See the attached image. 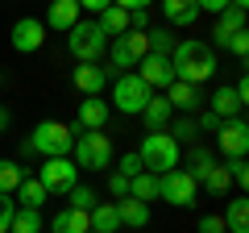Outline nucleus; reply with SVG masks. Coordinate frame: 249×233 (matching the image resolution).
<instances>
[{
    "mask_svg": "<svg viewBox=\"0 0 249 233\" xmlns=\"http://www.w3.org/2000/svg\"><path fill=\"white\" fill-rule=\"evenodd\" d=\"M170 67H175V79L204 83V79H212V75H216V50L208 42H196V38L175 42V50H170Z\"/></svg>",
    "mask_w": 249,
    "mask_h": 233,
    "instance_id": "nucleus-1",
    "label": "nucleus"
},
{
    "mask_svg": "<svg viewBox=\"0 0 249 233\" xmlns=\"http://www.w3.org/2000/svg\"><path fill=\"white\" fill-rule=\"evenodd\" d=\"M178 150H183V146H178L166 129H150V134L142 137V146H137L142 171H150V175H166V171H175L178 167Z\"/></svg>",
    "mask_w": 249,
    "mask_h": 233,
    "instance_id": "nucleus-2",
    "label": "nucleus"
},
{
    "mask_svg": "<svg viewBox=\"0 0 249 233\" xmlns=\"http://www.w3.org/2000/svg\"><path fill=\"white\" fill-rule=\"evenodd\" d=\"M71 162L79 171H104V167H112V142H108V134H104V129H75Z\"/></svg>",
    "mask_w": 249,
    "mask_h": 233,
    "instance_id": "nucleus-3",
    "label": "nucleus"
},
{
    "mask_svg": "<svg viewBox=\"0 0 249 233\" xmlns=\"http://www.w3.org/2000/svg\"><path fill=\"white\" fill-rule=\"evenodd\" d=\"M145 54H150V38H145V29H124L121 38H112V42H108V58H112V67H104L108 79H112V75L133 71Z\"/></svg>",
    "mask_w": 249,
    "mask_h": 233,
    "instance_id": "nucleus-4",
    "label": "nucleus"
},
{
    "mask_svg": "<svg viewBox=\"0 0 249 233\" xmlns=\"http://www.w3.org/2000/svg\"><path fill=\"white\" fill-rule=\"evenodd\" d=\"M29 150L42 154V158H62V154H71L75 146V125H67V121H37L34 137H29Z\"/></svg>",
    "mask_w": 249,
    "mask_h": 233,
    "instance_id": "nucleus-5",
    "label": "nucleus"
},
{
    "mask_svg": "<svg viewBox=\"0 0 249 233\" xmlns=\"http://www.w3.org/2000/svg\"><path fill=\"white\" fill-rule=\"evenodd\" d=\"M67 34H71L67 46H71V54L79 63H100V54H108V42H112V38L100 29V21H75Z\"/></svg>",
    "mask_w": 249,
    "mask_h": 233,
    "instance_id": "nucleus-6",
    "label": "nucleus"
},
{
    "mask_svg": "<svg viewBox=\"0 0 249 233\" xmlns=\"http://www.w3.org/2000/svg\"><path fill=\"white\" fill-rule=\"evenodd\" d=\"M154 96V88H145L142 79H137V71H124V75H112V104L116 113L124 116H142L145 100Z\"/></svg>",
    "mask_w": 249,
    "mask_h": 233,
    "instance_id": "nucleus-7",
    "label": "nucleus"
},
{
    "mask_svg": "<svg viewBox=\"0 0 249 233\" xmlns=\"http://www.w3.org/2000/svg\"><path fill=\"white\" fill-rule=\"evenodd\" d=\"M37 179H42V188L50 192H58V196H67V192L79 183V167L71 162V154H62V158H46L42 167H37Z\"/></svg>",
    "mask_w": 249,
    "mask_h": 233,
    "instance_id": "nucleus-8",
    "label": "nucleus"
},
{
    "mask_svg": "<svg viewBox=\"0 0 249 233\" xmlns=\"http://www.w3.org/2000/svg\"><path fill=\"white\" fill-rule=\"evenodd\" d=\"M158 196L166 200V204H175V208H187V204H196L199 183L191 179L183 167H175V171H166V175H158Z\"/></svg>",
    "mask_w": 249,
    "mask_h": 233,
    "instance_id": "nucleus-9",
    "label": "nucleus"
},
{
    "mask_svg": "<svg viewBox=\"0 0 249 233\" xmlns=\"http://www.w3.org/2000/svg\"><path fill=\"white\" fill-rule=\"evenodd\" d=\"M216 150H220L224 158H245L249 154V125H245V116H229V121L216 125Z\"/></svg>",
    "mask_w": 249,
    "mask_h": 233,
    "instance_id": "nucleus-10",
    "label": "nucleus"
},
{
    "mask_svg": "<svg viewBox=\"0 0 249 233\" xmlns=\"http://www.w3.org/2000/svg\"><path fill=\"white\" fill-rule=\"evenodd\" d=\"M137 79L145 83V88H158V92H166L170 83H175V67H170V58L166 54H145L142 63H137Z\"/></svg>",
    "mask_w": 249,
    "mask_h": 233,
    "instance_id": "nucleus-11",
    "label": "nucleus"
},
{
    "mask_svg": "<svg viewBox=\"0 0 249 233\" xmlns=\"http://www.w3.org/2000/svg\"><path fill=\"white\" fill-rule=\"evenodd\" d=\"M166 100H170V108L175 113H183V116H196L199 108H204V83H183V79H175L166 88Z\"/></svg>",
    "mask_w": 249,
    "mask_h": 233,
    "instance_id": "nucleus-12",
    "label": "nucleus"
},
{
    "mask_svg": "<svg viewBox=\"0 0 249 233\" xmlns=\"http://www.w3.org/2000/svg\"><path fill=\"white\" fill-rule=\"evenodd\" d=\"M42 42H46V25H42V21H34V17H21L17 25H13V50H21V54H34V50H42Z\"/></svg>",
    "mask_w": 249,
    "mask_h": 233,
    "instance_id": "nucleus-13",
    "label": "nucleus"
},
{
    "mask_svg": "<svg viewBox=\"0 0 249 233\" xmlns=\"http://www.w3.org/2000/svg\"><path fill=\"white\" fill-rule=\"evenodd\" d=\"M108 125V104L100 96H83L79 100V116H75V129H104Z\"/></svg>",
    "mask_w": 249,
    "mask_h": 233,
    "instance_id": "nucleus-14",
    "label": "nucleus"
},
{
    "mask_svg": "<svg viewBox=\"0 0 249 233\" xmlns=\"http://www.w3.org/2000/svg\"><path fill=\"white\" fill-rule=\"evenodd\" d=\"M75 88H79L83 96H100V92L108 88V71L100 63H79L75 67Z\"/></svg>",
    "mask_w": 249,
    "mask_h": 233,
    "instance_id": "nucleus-15",
    "label": "nucleus"
},
{
    "mask_svg": "<svg viewBox=\"0 0 249 233\" xmlns=\"http://www.w3.org/2000/svg\"><path fill=\"white\" fill-rule=\"evenodd\" d=\"M208 104H212L208 113H216L220 121H229V116H241V113H245V100L237 96V88H216L212 96H208Z\"/></svg>",
    "mask_w": 249,
    "mask_h": 233,
    "instance_id": "nucleus-16",
    "label": "nucleus"
},
{
    "mask_svg": "<svg viewBox=\"0 0 249 233\" xmlns=\"http://www.w3.org/2000/svg\"><path fill=\"white\" fill-rule=\"evenodd\" d=\"M75 21H79V4H75V0H50V13H46L42 25H46V29H58V34H67Z\"/></svg>",
    "mask_w": 249,
    "mask_h": 233,
    "instance_id": "nucleus-17",
    "label": "nucleus"
},
{
    "mask_svg": "<svg viewBox=\"0 0 249 233\" xmlns=\"http://www.w3.org/2000/svg\"><path fill=\"white\" fill-rule=\"evenodd\" d=\"M237 29H245V13H241V9H224V13H216V29H212V42H208V46H212V50L220 46V50H224V42H229Z\"/></svg>",
    "mask_w": 249,
    "mask_h": 233,
    "instance_id": "nucleus-18",
    "label": "nucleus"
},
{
    "mask_svg": "<svg viewBox=\"0 0 249 233\" xmlns=\"http://www.w3.org/2000/svg\"><path fill=\"white\" fill-rule=\"evenodd\" d=\"M142 116H145V125H150V129H166L170 121H175V108H170V100H166V92H154V96L145 100V108H142Z\"/></svg>",
    "mask_w": 249,
    "mask_h": 233,
    "instance_id": "nucleus-19",
    "label": "nucleus"
},
{
    "mask_svg": "<svg viewBox=\"0 0 249 233\" xmlns=\"http://www.w3.org/2000/svg\"><path fill=\"white\" fill-rule=\"evenodd\" d=\"M116 216H121V225H129V229H145V225H150V204L124 196V200H116Z\"/></svg>",
    "mask_w": 249,
    "mask_h": 233,
    "instance_id": "nucleus-20",
    "label": "nucleus"
},
{
    "mask_svg": "<svg viewBox=\"0 0 249 233\" xmlns=\"http://www.w3.org/2000/svg\"><path fill=\"white\" fill-rule=\"evenodd\" d=\"M162 17H166L170 25H196L199 4L196 0H162Z\"/></svg>",
    "mask_w": 249,
    "mask_h": 233,
    "instance_id": "nucleus-21",
    "label": "nucleus"
},
{
    "mask_svg": "<svg viewBox=\"0 0 249 233\" xmlns=\"http://www.w3.org/2000/svg\"><path fill=\"white\" fill-rule=\"evenodd\" d=\"M50 229L54 233H91V225H88V213H79V208H58V216L50 221Z\"/></svg>",
    "mask_w": 249,
    "mask_h": 233,
    "instance_id": "nucleus-22",
    "label": "nucleus"
},
{
    "mask_svg": "<svg viewBox=\"0 0 249 233\" xmlns=\"http://www.w3.org/2000/svg\"><path fill=\"white\" fill-rule=\"evenodd\" d=\"M13 196L21 200V208H42V204H46V196H50V192L42 188V179H37V175H25V179L17 183V192H13Z\"/></svg>",
    "mask_w": 249,
    "mask_h": 233,
    "instance_id": "nucleus-23",
    "label": "nucleus"
},
{
    "mask_svg": "<svg viewBox=\"0 0 249 233\" xmlns=\"http://www.w3.org/2000/svg\"><path fill=\"white\" fill-rule=\"evenodd\" d=\"M88 225H91V233H116V229H121L116 204H96V208L88 213Z\"/></svg>",
    "mask_w": 249,
    "mask_h": 233,
    "instance_id": "nucleus-24",
    "label": "nucleus"
},
{
    "mask_svg": "<svg viewBox=\"0 0 249 233\" xmlns=\"http://www.w3.org/2000/svg\"><path fill=\"white\" fill-rule=\"evenodd\" d=\"M212 167H216V154H212V150H204V146H191V154H187V167H183L187 175H191V179L199 183Z\"/></svg>",
    "mask_w": 249,
    "mask_h": 233,
    "instance_id": "nucleus-25",
    "label": "nucleus"
},
{
    "mask_svg": "<svg viewBox=\"0 0 249 233\" xmlns=\"http://www.w3.org/2000/svg\"><path fill=\"white\" fill-rule=\"evenodd\" d=\"M224 229H229V233H249V200H245V196L229 200V213H224Z\"/></svg>",
    "mask_w": 249,
    "mask_h": 233,
    "instance_id": "nucleus-26",
    "label": "nucleus"
},
{
    "mask_svg": "<svg viewBox=\"0 0 249 233\" xmlns=\"http://www.w3.org/2000/svg\"><path fill=\"white\" fill-rule=\"evenodd\" d=\"M129 196H133V200H142V204L158 200V175H150V171L133 175V179H129Z\"/></svg>",
    "mask_w": 249,
    "mask_h": 233,
    "instance_id": "nucleus-27",
    "label": "nucleus"
},
{
    "mask_svg": "<svg viewBox=\"0 0 249 233\" xmlns=\"http://www.w3.org/2000/svg\"><path fill=\"white\" fill-rule=\"evenodd\" d=\"M96 21H100V29H104L108 38H121L124 29H129V13H124V9H116V4H108V9L100 13Z\"/></svg>",
    "mask_w": 249,
    "mask_h": 233,
    "instance_id": "nucleus-28",
    "label": "nucleus"
},
{
    "mask_svg": "<svg viewBox=\"0 0 249 233\" xmlns=\"http://www.w3.org/2000/svg\"><path fill=\"white\" fill-rule=\"evenodd\" d=\"M9 233H42V208H17Z\"/></svg>",
    "mask_w": 249,
    "mask_h": 233,
    "instance_id": "nucleus-29",
    "label": "nucleus"
},
{
    "mask_svg": "<svg viewBox=\"0 0 249 233\" xmlns=\"http://www.w3.org/2000/svg\"><path fill=\"white\" fill-rule=\"evenodd\" d=\"M21 179H25V171H21L13 158H0V196H13Z\"/></svg>",
    "mask_w": 249,
    "mask_h": 233,
    "instance_id": "nucleus-30",
    "label": "nucleus"
},
{
    "mask_svg": "<svg viewBox=\"0 0 249 233\" xmlns=\"http://www.w3.org/2000/svg\"><path fill=\"white\" fill-rule=\"evenodd\" d=\"M166 134L175 137L178 146H196V137H199V125H196V116H178V121L166 129Z\"/></svg>",
    "mask_w": 249,
    "mask_h": 233,
    "instance_id": "nucleus-31",
    "label": "nucleus"
},
{
    "mask_svg": "<svg viewBox=\"0 0 249 233\" xmlns=\"http://www.w3.org/2000/svg\"><path fill=\"white\" fill-rule=\"evenodd\" d=\"M199 188H208L212 196H224V192L232 188V179H229V171H224V162H216V167L208 171L204 179H199Z\"/></svg>",
    "mask_w": 249,
    "mask_h": 233,
    "instance_id": "nucleus-32",
    "label": "nucleus"
},
{
    "mask_svg": "<svg viewBox=\"0 0 249 233\" xmlns=\"http://www.w3.org/2000/svg\"><path fill=\"white\" fill-rule=\"evenodd\" d=\"M67 196H71V208H79V213H91V208H96V192L83 188V183H75Z\"/></svg>",
    "mask_w": 249,
    "mask_h": 233,
    "instance_id": "nucleus-33",
    "label": "nucleus"
},
{
    "mask_svg": "<svg viewBox=\"0 0 249 233\" xmlns=\"http://www.w3.org/2000/svg\"><path fill=\"white\" fill-rule=\"evenodd\" d=\"M224 171H229V179L237 183V188H245V183H249V167H245V158H229V167H224Z\"/></svg>",
    "mask_w": 249,
    "mask_h": 233,
    "instance_id": "nucleus-34",
    "label": "nucleus"
},
{
    "mask_svg": "<svg viewBox=\"0 0 249 233\" xmlns=\"http://www.w3.org/2000/svg\"><path fill=\"white\" fill-rule=\"evenodd\" d=\"M224 50H232L237 58H245V50H249V29H237V34L224 42Z\"/></svg>",
    "mask_w": 249,
    "mask_h": 233,
    "instance_id": "nucleus-35",
    "label": "nucleus"
},
{
    "mask_svg": "<svg viewBox=\"0 0 249 233\" xmlns=\"http://www.w3.org/2000/svg\"><path fill=\"white\" fill-rule=\"evenodd\" d=\"M13 213H17V200H13V196H0V233H9Z\"/></svg>",
    "mask_w": 249,
    "mask_h": 233,
    "instance_id": "nucleus-36",
    "label": "nucleus"
},
{
    "mask_svg": "<svg viewBox=\"0 0 249 233\" xmlns=\"http://www.w3.org/2000/svg\"><path fill=\"white\" fill-rule=\"evenodd\" d=\"M196 233H229V229H224V216L208 213V216H199V229Z\"/></svg>",
    "mask_w": 249,
    "mask_h": 233,
    "instance_id": "nucleus-37",
    "label": "nucleus"
},
{
    "mask_svg": "<svg viewBox=\"0 0 249 233\" xmlns=\"http://www.w3.org/2000/svg\"><path fill=\"white\" fill-rule=\"evenodd\" d=\"M108 192H112L116 200H124V196H129V179H124L121 171H112V175H108Z\"/></svg>",
    "mask_w": 249,
    "mask_h": 233,
    "instance_id": "nucleus-38",
    "label": "nucleus"
},
{
    "mask_svg": "<svg viewBox=\"0 0 249 233\" xmlns=\"http://www.w3.org/2000/svg\"><path fill=\"white\" fill-rule=\"evenodd\" d=\"M121 175H124V179L142 175V158H137V154H124V158H121Z\"/></svg>",
    "mask_w": 249,
    "mask_h": 233,
    "instance_id": "nucleus-39",
    "label": "nucleus"
},
{
    "mask_svg": "<svg viewBox=\"0 0 249 233\" xmlns=\"http://www.w3.org/2000/svg\"><path fill=\"white\" fill-rule=\"evenodd\" d=\"M116 9H124V13H137V9H150L154 0H112Z\"/></svg>",
    "mask_w": 249,
    "mask_h": 233,
    "instance_id": "nucleus-40",
    "label": "nucleus"
},
{
    "mask_svg": "<svg viewBox=\"0 0 249 233\" xmlns=\"http://www.w3.org/2000/svg\"><path fill=\"white\" fill-rule=\"evenodd\" d=\"M75 4H79V9H88V13H96V17H100V13H104L108 4H112V0H75Z\"/></svg>",
    "mask_w": 249,
    "mask_h": 233,
    "instance_id": "nucleus-41",
    "label": "nucleus"
},
{
    "mask_svg": "<svg viewBox=\"0 0 249 233\" xmlns=\"http://www.w3.org/2000/svg\"><path fill=\"white\" fill-rule=\"evenodd\" d=\"M199 4V13H224L229 9V0H196Z\"/></svg>",
    "mask_w": 249,
    "mask_h": 233,
    "instance_id": "nucleus-42",
    "label": "nucleus"
},
{
    "mask_svg": "<svg viewBox=\"0 0 249 233\" xmlns=\"http://www.w3.org/2000/svg\"><path fill=\"white\" fill-rule=\"evenodd\" d=\"M196 125H199V129H212V134H216L220 116H216V113H199V116H196Z\"/></svg>",
    "mask_w": 249,
    "mask_h": 233,
    "instance_id": "nucleus-43",
    "label": "nucleus"
},
{
    "mask_svg": "<svg viewBox=\"0 0 249 233\" xmlns=\"http://www.w3.org/2000/svg\"><path fill=\"white\" fill-rule=\"evenodd\" d=\"M145 25H150V13H145V9L129 13V29H145Z\"/></svg>",
    "mask_w": 249,
    "mask_h": 233,
    "instance_id": "nucleus-44",
    "label": "nucleus"
},
{
    "mask_svg": "<svg viewBox=\"0 0 249 233\" xmlns=\"http://www.w3.org/2000/svg\"><path fill=\"white\" fill-rule=\"evenodd\" d=\"M9 121H13V116H9V108H0V134L9 129Z\"/></svg>",
    "mask_w": 249,
    "mask_h": 233,
    "instance_id": "nucleus-45",
    "label": "nucleus"
},
{
    "mask_svg": "<svg viewBox=\"0 0 249 233\" xmlns=\"http://www.w3.org/2000/svg\"><path fill=\"white\" fill-rule=\"evenodd\" d=\"M229 9H241V13H245V9H249V0H229Z\"/></svg>",
    "mask_w": 249,
    "mask_h": 233,
    "instance_id": "nucleus-46",
    "label": "nucleus"
}]
</instances>
